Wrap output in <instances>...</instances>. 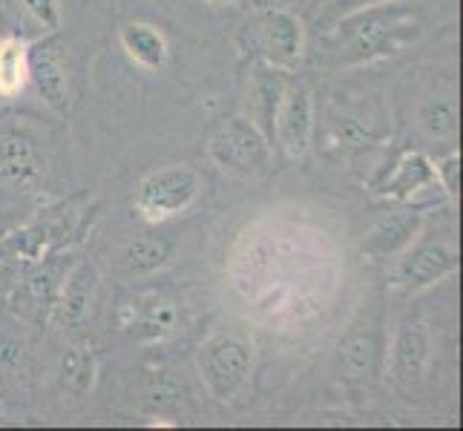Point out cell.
<instances>
[{"mask_svg": "<svg viewBox=\"0 0 463 431\" xmlns=\"http://www.w3.org/2000/svg\"><path fill=\"white\" fill-rule=\"evenodd\" d=\"M270 133L277 136L285 155H291V158L306 155L311 144V133H314V104H311V92L306 87H288L282 92L277 113H274V124H270Z\"/></svg>", "mask_w": 463, "mask_h": 431, "instance_id": "cell-8", "label": "cell"}, {"mask_svg": "<svg viewBox=\"0 0 463 431\" xmlns=\"http://www.w3.org/2000/svg\"><path fill=\"white\" fill-rule=\"evenodd\" d=\"M435 184H440L435 164L429 162L423 153H406L401 162H397L394 173L386 179V184H380V193L394 196V199H409Z\"/></svg>", "mask_w": 463, "mask_h": 431, "instance_id": "cell-13", "label": "cell"}, {"mask_svg": "<svg viewBox=\"0 0 463 431\" xmlns=\"http://www.w3.org/2000/svg\"><path fill=\"white\" fill-rule=\"evenodd\" d=\"M438 182L449 196L460 193V155H449L438 167Z\"/></svg>", "mask_w": 463, "mask_h": 431, "instance_id": "cell-22", "label": "cell"}, {"mask_svg": "<svg viewBox=\"0 0 463 431\" xmlns=\"http://www.w3.org/2000/svg\"><path fill=\"white\" fill-rule=\"evenodd\" d=\"M423 35V12L409 4H377L345 14L337 21V38L331 43V61L369 63L386 55H397Z\"/></svg>", "mask_w": 463, "mask_h": 431, "instance_id": "cell-1", "label": "cell"}, {"mask_svg": "<svg viewBox=\"0 0 463 431\" xmlns=\"http://www.w3.org/2000/svg\"><path fill=\"white\" fill-rule=\"evenodd\" d=\"M29 81V46L18 35L0 38V98H14Z\"/></svg>", "mask_w": 463, "mask_h": 431, "instance_id": "cell-16", "label": "cell"}, {"mask_svg": "<svg viewBox=\"0 0 463 431\" xmlns=\"http://www.w3.org/2000/svg\"><path fill=\"white\" fill-rule=\"evenodd\" d=\"M239 50L250 58H260L270 67H294L302 58L306 32L297 14L285 9H262L239 26Z\"/></svg>", "mask_w": 463, "mask_h": 431, "instance_id": "cell-2", "label": "cell"}, {"mask_svg": "<svg viewBox=\"0 0 463 431\" xmlns=\"http://www.w3.org/2000/svg\"><path fill=\"white\" fill-rule=\"evenodd\" d=\"M21 4L43 29H58L61 26V6H58V0H21Z\"/></svg>", "mask_w": 463, "mask_h": 431, "instance_id": "cell-21", "label": "cell"}, {"mask_svg": "<svg viewBox=\"0 0 463 431\" xmlns=\"http://www.w3.org/2000/svg\"><path fill=\"white\" fill-rule=\"evenodd\" d=\"M46 173L43 138L29 124L0 126V182L14 190H32Z\"/></svg>", "mask_w": 463, "mask_h": 431, "instance_id": "cell-6", "label": "cell"}, {"mask_svg": "<svg viewBox=\"0 0 463 431\" xmlns=\"http://www.w3.org/2000/svg\"><path fill=\"white\" fill-rule=\"evenodd\" d=\"M429 362H432V340L423 323H406L392 342L389 374L397 386L411 389L426 377Z\"/></svg>", "mask_w": 463, "mask_h": 431, "instance_id": "cell-9", "label": "cell"}, {"mask_svg": "<svg viewBox=\"0 0 463 431\" xmlns=\"http://www.w3.org/2000/svg\"><path fill=\"white\" fill-rule=\"evenodd\" d=\"M380 360H383V333L377 319L374 323L365 319V325L351 328L337 351L340 377H345L348 382L372 379L380 369Z\"/></svg>", "mask_w": 463, "mask_h": 431, "instance_id": "cell-10", "label": "cell"}, {"mask_svg": "<svg viewBox=\"0 0 463 431\" xmlns=\"http://www.w3.org/2000/svg\"><path fill=\"white\" fill-rule=\"evenodd\" d=\"M95 282H99L95 267L87 262H81L67 279H63V287L58 291V299H55V314H58L61 325H81L90 316Z\"/></svg>", "mask_w": 463, "mask_h": 431, "instance_id": "cell-12", "label": "cell"}, {"mask_svg": "<svg viewBox=\"0 0 463 431\" xmlns=\"http://www.w3.org/2000/svg\"><path fill=\"white\" fill-rule=\"evenodd\" d=\"M455 270H458V257L452 250H446L440 245H426V248L409 250L406 257L397 262L394 279L406 294H414V291H420V287H429L438 279L455 274Z\"/></svg>", "mask_w": 463, "mask_h": 431, "instance_id": "cell-11", "label": "cell"}, {"mask_svg": "<svg viewBox=\"0 0 463 431\" xmlns=\"http://www.w3.org/2000/svg\"><path fill=\"white\" fill-rule=\"evenodd\" d=\"M377 4H389V0H334L326 12V21H334L337 23L345 14L357 12V9H365V6H377Z\"/></svg>", "mask_w": 463, "mask_h": 431, "instance_id": "cell-23", "label": "cell"}, {"mask_svg": "<svg viewBox=\"0 0 463 431\" xmlns=\"http://www.w3.org/2000/svg\"><path fill=\"white\" fill-rule=\"evenodd\" d=\"M121 46L136 63H141V67H147V70L165 67V61L170 55L167 38L150 23H127L121 29Z\"/></svg>", "mask_w": 463, "mask_h": 431, "instance_id": "cell-14", "label": "cell"}, {"mask_svg": "<svg viewBox=\"0 0 463 431\" xmlns=\"http://www.w3.org/2000/svg\"><path fill=\"white\" fill-rule=\"evenodd\" d=\"M92 382V357L87 351H70L67 360H63V386L72 394H84Z\"/></svg>", "mask_w": 463, "mask_h": 431, "instance_id": "cell-20", "label": "cell"}, {"mask_svg": "<svg viewBox=\"0 0 463 431\" xmlns=\"http://www.w3.org/2000/svg\"><path fill=\"white\" fill-rule=\"evenodd\" d=\"M420 126L429 138H452L458 133V109L452 101H429L420 109Z\"/></svg>", "mask_w": 463, "mask_h": 431, "instance_id": "cell-18", "label": "cell"}, {"mask_svg": "<svg viewBox=\"0 0 463 431\" xmlns=\"http://www.w3.org/2000/svg\"><path fill=\"white\" fill-rule=\"evenodd\" d=\"M173 253V245L162 236H141L121 250V262L130 274H150L162 267Z\"/></svg>", "mask_w": 463, "mask_h": 431, "instance_id": "cell-17", "label": "cell"}, {"mask_svg": "<svg viewBox=\"0 0 463 431\" xmlns=\"http://www.w3.org/2000/svg\"><path fill=\"white\" fill-rule=\"evenodd\" d=\"M213 164L231 175H260L270 164V144L265 133L248 118H231L213 133L207 144Z\"/></svg>", "mask_w": 463, "mask_h": 431, "instance_id": "cell-4", "label": "cell"}, {"mask_svg": "<svg viewBox=\"0 0 463 431\" xmlns=\"http://www.w3.org/2000/svg\"><path fill=\"white\" fill-rule=\"evenodd\" d=\"M331 141L337 144L340 150H348V153H363L377 144V136L369 130V126H363L357 118H334L331 121Z\"/></svg>", "mask_w": 463, "mask_h": 431, "instance_id": "cell-19", "label": "cell"}, {"mask_svg": "<svg viewBox=\"0 0 463 431\" xmlns=\"http://www.w3.org/2000/svg\"><path fill=\"white\" fill-rule=\"evenodd\" d=\"M253 354L250 345L242 340L228 337V333H216L207 340L196 354V369L204 382V389L211 391L216 400H231V397L245 386L250 374Z\"/></svg>", "mask_w": 463, "mask_h": 431, "instance_id": "cell-5", "label": "cell"}, {"mask_svg": "<svg viewBox=\"0 0 463 431\" xmlns=\"http://www.w3.org/2000/svg\"><path fill=\"white\" fill-rule=\"evenodd\" d=\"M420 230V213L409 216H392L389 221H383L380 228L372 230V236L365 239V253L374 259H386L401 253L411 245V239Z\"/></svg>", "mask_w": 463, "mask_h": 431, "instance_id": "cell-15", "label": "cell"}, {"mask_svg": "<svg viewBox=\"0 0 463 431\" xmlns=\"http://www.w3.org/2000/svg\"><path fill=\"white\" fill-rule=\"evenodd\" d=\"M202 193V179L190 167H165L145 175L136 190V211L147 221H167L187 213Z\"/></svg>", "mask_w": 463, "mask_h": 431, "instance_id": "cell-3", "label": "cell"}, {"mask_svg": "<svg viewBox=\"0 0 463 431\" xmlns=\"http://www.w3.org/2000/svg\"><path fill=\"white\" fill-rule=\"evenodd\" d=\"M29 81L35 84L41 98L50 104L58 116L70 113L72 92H70L67 61H63V50L58 38H46L29 50Z\"/></svg>", "mask_w": 463, "mask_h": 431, "instance_id": "cell-7", "label": "cell"}]
</instances>
